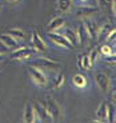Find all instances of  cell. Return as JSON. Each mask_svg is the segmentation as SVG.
<instances>
[{
    "label": "cell",
    "mask_w": 116,
    "mask_h": 123,
    "mask_svg": "<svg viewBox=\"0 0 116 123\" xmlns=\"http://www.w3.org/2000/svg\"><path fill=\"white\" fill-rule=\"evenodd\" d=\"M96 120L98 122H105L107 120V102L105 100L101 102L98 110H96Z\"/></svg>",
    "instance_id": "cell-15"
},
{
    "label": "cell",
    "mask_w": 116,
    "mask_h": 123,
    "mask_svg": "<svg viewBox=\"0 0 116 123\" xmlns=\"http://www.w3.org/2000/svg\"><path fill=\"white\" fill-rule=\"evenodd\" d=\"M8 49H9L8 47H7L6 44L1 42V40H0V54H1V55H4L6 52H8Z\"/></svg>",
    "instance_id": "cell-29"
},
{
    "label": "cell",
    "mask_w": 116,
    "mask_h": 123,
    "mask_svg": "<svg viewBox=\"0 0 116 123\" xmlns=\"http://www.w3.org/2000/svg\"><path fill=\"white\" fill-rule=\"evenodd\" d=\"M64 83H65V75L63 74V72H59V74L56 75V78H55L53 86H55L56 90H59V88H61V86H63Z\"/></svg>",
    "instance_id": "cell-23"
},
{
    "label": "cell",
    "mask_w": 116,
    "mask_h": 123,
    "mask_svg": "<svg viewBox=\"0 0 116 123\" xmlns=\"http://www.w3.org/2000/svg\"><path fill=\"white\" fill-rule=\"evenodd\" d=\"M113 15L116 18V0H115V6H113Z\"/></svg>",
    "instance_id": "cell-32"
},
{
    "label": "cell",
    "mask_w": 116,
    "mask_h": 123,
    "mask_svg": "<svg viewBox=\"0 0 116 123\" xmlns=\"http://www.w3.org/2000/svg\"><path fill=\"white\" fill-rule=\"evenodd\" d=\"M8 3H11V4H16V3H19V1H22V0H7Z\"/></svg>",
    "instance_id": "cell-30"
},
{
    "label": "cell",
    "mask_w": 116,
    "mask_h": 123,
    "mask_svg": "<svg viewBox=\"0 0 116 123\" xmlns=\"http://www.w3.org/2000/svg\"><path fill=\"white\" fill-rule=\"evenodd\" d=\"M105 42H107V43H115L116 42V28H112V31H111L110 35L107 36Z\"/></svg>",
    "instance_id": "cell-27"
},
{
    "label": "cell",
    "mask_w": 116,
    "mask_h": 123,
    "mask_svg": "<svg viewBox=\"0 0 116 123\" xmlns=\"http://www.w3.org/2000/svg\"><path fill=\"white\" fill-rule=\"evenodd\" d=\"M77 67H79L80 70H83V71L91 70L92 64H91V62H89L88 55H86V54L79 55V58H77Z\"/></svg>",
    "instance_id": "cell-16"
},
{
    "label": "cell",
    "mask_w": 116,
    "mask_h": 123,
    "mask_svg": "<svg viewBox=\"0 0 116 123\" xmlns=\"http://www.w3.org/2000/svg\"><path fill=\"white\" fill-rule=\"evenodd\" d=\"M112 99H113V100L116 102V90H115V91L112 92Z\"/></svg>",
    "instance_id": "cell-31"
},
{
    "label": "cell",
    "mask_w": 116,
    "mask_h": 123,
    "mask_svg": "<svg viewBox=\"0 0 116 123\" xmlns=\"http://www.w3.org/2000/svg\"><path fill=\"white\" fill-rule=\"evenodd\" d=\"M36 56V51L34 48H28V47H20L13 49L11 54V59L17 62H24V60H32Z\"/></svg>",
    "instance_id": "cell-1"
},
{
    "label": "cell",
    "mask_w": 116,
    "mask_h": 123,
    "mask_svg": "<svg viewBox=\"0 0 116 123\" xmlns=\"http://www.w3.org/2000/svg\"><path fill=\"white\" fill-rule=\"evenodd\" d=\"M72 84L73 87H76V88L79 90H83V88H86L87 87V78L86 75H83V74H75L72 76Z\"/></svg>",
    "instance_id": "cell-14"
},
{
    "label": "cell",
    "mask_w": 116,
    "mask_h": 123,
    "mask_svg": "<svg viewBox=\"0 0 116 123\" xmlns=\"http://www.w3.org/2000/svg\"><path fill=\"white\" fill-rule=\"evenodd\" d=\"M34 108L37 112V115H39L40 122H43V120L44 122H51L52 120L51 115H49L48 110H47V107H46V103H35Z\"/></svg>",
    "instance_id": "cell-9"
},
{
    "label": "cell",
    "mask_w": 116,
    "mask_h": 123,
    "mask_svg": "<svg viewBox=\"0 0 116 123\" xmlns=\"http://www.w3.org/2000/svg\"><path fill=\"white\" fill-rule=\"evenodd\" d=\"M1 56H3V55H1V54H0V60H1Z\"/></svg>",
    "instance_id": "cell-35"
},
{
    "label": "cell",
    "mask_w": 116,
    "mask_h": 123,
    "mask_svg": "<svg viewBox=\"0 0 116 123\" xmlns=\"http://www.w3.org/2000/svg\"><path fill=\"white\" fill-rule=\"evenodd\" d=\"M99 23H96L95 20H89V19H84V28H86L87 36L89 39H95L98 35V30H99Z\"/></svg>",
    "instance_id": "cell-8"
},
{
    "label": "cell",
    "mask_w": 116,
    "mask_h": 123,
    "mask_svg": "<svg viewBox=\"0 0 116 123\" xmlns=\"http://www.w3.org/2000/svg\"><path fill=\"white\" fill-rule=\"evenodd\" d=\"M0 40H1V42H3V43L8 47V48H12V49L17 48L19 44H20V42H19V40H16L13 36H11V35H8V34L0 35Z\"/></svg>",
    "instance_id": "cell-13"
},
{
    "label": "cell",
    "mask_w": 116,
    "mask_h": 123,
    "mask_svg": "<svg viewBox=\"0 0 116 123\" xmlns=\"http://www.w3.org/2000/svg\"><path fill=\"white\" fill-rule=\"evenodd\" d=\"M46 107L48 110L49 115H51L52 120H59L63 119V112H61V108L59 106V103L56 102V99H53L52 96H47V100H46Z\"/></svg>",
    "instance_id": "cell-3"
},
{
    "label": "cell",
    "mask_w": 116,
    "mask_h": 123,
    "mask_svg": "<svg viewBox=\"0 0 116 123\" xmlns=\"http://www.w3.org/2000/svg\"><path fill=\"white\" fill-rule=\"evenodd\" d=\"M95 82H96L99 90H100L103 94H107V92L110 91V88H111V79H110V76H108L105 72H101V71L96 72V74H95Z\"/></svg>",
    "instance_id": "cell-4"
},
{
    "label": "cell",
    "mask_w": 116,
    "mask_h": 123,
    "mask_svg": "<svg viewBox=\"0 0 116 123\" xmlns=\"http://www.w3.org/2000/svg\"><path fill=\"white\" fill-rule=\"evenodd\" d=\"M63 35H64L65 39H67L68 42L72 44V46L77 43V40H76V32H75L73 30H71V28H65V30H64V34H63Z\"/></svg>",
    "instance_id": "cell-21"
},
{
    "label": "cell",
    "mask_w": 116,
    "mask_h": 123,
    "mask_svg": "<svg viewBox=\"0 0 116 123\" xmlns=\"http://www.w3.org/2000/svg\"><path fill=\"white\" fill-rule=\"evenodd\" d=\"M72 8V1L71 0H58V9L63 13H68Z\"/></svg>",
    "instance_id": "cell-19"
},
{
    "label": "cell",
    "mask_w": 116,
    "mask_h": 123,
    "mask_svg": "<svg viewBox=\"0 0 116 123\" xmlns=\"http://www.w3.org/2000/svg\"><path fill=\"white\" fill-rule=\"evenodd\" d=\"M28 72H29V76L32 79L36 86L39 87H46L47 83H48V79H47V75L41 68L39 67H35V66H29L28 68Z\"/></svg>",
    "instance_id": "cell-2"
},
{
    "label": "cell",
    "mask_w": 116,
    "mask_h": 123,
    "mask_svg": "<svg viewBox=\"0 0 116 123\" xmlns=\"http://www.w3.org/2000/svg\"><path fill=\"white\" fill-rule=\"evenodd\" d=\"M115 110H113V107L110 105V103H107V122H115Z\"/></svg>",
    "instance_id": "cell-25"
},
{
    "label": "cell",
    "mask_w": 116,
    "mask_h": 123,
    "mask_svg": "<svg viewBox=\"0 0 116 123\" xmlns=\"http://www.w3.org/2000/svg\"><path fill=\"white\" fill-rule=\"evenodd\" d=\"M113 25L111 24V23H105V24L100 25L98 30V35H96V39H98V42H105V39H107V36L110 35V32L112 31Z\"/></svg>",
    "instance_id": "cell-12"
},
{
    "label": "cell",
    "mask_w": 116,
    "mask_h": 123,
    "mask_svg": "<svg viewBox=\"0 0 116 123\" xmlns=\"http://www.w3.org/2000/svg\"><path fill=\"white\" fill-rule=\"evenodd\" d=\"M88 58H89V62H91V64L93 66L95 63H96V60L99 59V51H98L96 48H93V49L91 51V52H89Z\"/></svg>",
    "instance_id": "cell-26"
},
{
    "label": "cell",
    "mask_w": 116,
    "mask_h": 123,
    "mask_svg": "<svg viewBox=\"0 0 116 123\" xmlns=\"http://www.w3.org/2000/svg\"><path fill=\"white\" fill-rule=\"evenodd\" d=\"M23 122H25V123L35 122L34 106H31L29 103H27V105H25V107H24V112H23Z\"/></svg>",
    "instance_id": "cell-17"
},
{
    "label": "cell",
    "mask_w": 116,
    "mask_h": 123,
    "mask_svg": "<svg viewBox=\"0 0 116 123\" xmlns=\"http://www.w3.org/2000/svg\"><path fill=\"white\" fill-rule=\"evenodd\" d=\"M98 3L100 4L101 7L107 8L108 11L113 15V6H115V0H98Z\"/></svg>",
    "instance_id": "cell-22"
},
{
    "label": "cell",
    "mask_w": 116,
    "mask_h": 123,
    "mask_svg": "<svg viewBox=\"0 0 116 123\" xmlns=\"http://www.w3.org/2000/svg\"><path fill=\"white\" fill-rule=\"evenodd\" d=\"M80 3H84V1H87V0H79Z\"/></svg>",
    "instance_id": "cell-34"
},
{
    "label": "cell",
    "mask_w": 116,
    "mask_h": 123,
    "mask_svg": "<svg viewBox=\"0 0 116 123\" xmlns=\"http://www.w3.org/2000/svg\"><path fill=\"white\" fill-rule=\"evenodd\" d=\"M87 32H86V28H84V24L79 25V28H77L76 31V40H77V44H80V46H83V44L86 43V39H87Z\"/></svg>",
    "instance_id": "cell-18"
},
{
    "label": "cell",
    "mask_w": 116,
    "mask_h": 123,
    "mask_svg": "<svg viewBox=\"0 0 116 123\" xmlns=\"http://www.w3.org/2000/svg\"><path fill=\"white\" fill-rule=\"evenodd\" d=\"M65 25V19L61 18V16H58V18H53L51 22L47 25V32H58L59 30Z\"/></svg>",
    "instance_id": "cell-10"
},
{
    "label": "cell",
    "mask_w": 116,
    "mask_h": 123,
    "mask_svg": "<svg viewBox=\"0 0 116 123\" xmlns=\"http://www.w3.org/2000/svg\"><path fill=\"white\" fill-rule=\"evenodd\" d=\"M31 44H32V48H34L36 52H47V51H48V47H47L43 36H40V34L37 31H34V32H32Z\"/></svg>",
    "instance_id": "cell-6"
},
{
    "label": "cell",
    "mask_w": 116,
    "mask_h": 123,
    "mask_svg": "<svg viewBox=\"0 0 116 123\" xmlns=\"http://www.w3.org/2000/svg\"><path fill=\"white\" fill-rule=\"evenodd\" d=\"M100 52H101L103 56H110V55L113 54V48L108 43H105V44H103V46L100 47Z\"/></svg>",
    "instance_id": "cell-24"
},
{
    "label": "cell",
    "mask_w": 116,
    "mask_h": 123,
    "mask_svg": "<svg viewBox=\"0 0 116 123\" xmlns=\"http://www.w3.org/2000/svg\"><path fill=\"white\" fill-rule=\"evenodd\" d=\"M32 66L35 67H39V68H46V70H58L60 67L58 62L55 60H51L48 58H39L32 63Z\"/></svg>",
    "instance_id": "cell-7"
},
{
    "label": "cell",
    "mask_w": 116,
    "mask_h": 123,
    "mask_svg": "<svg viewBox=\"0 0 116 123\" xmlns=\"http://www.w3.org/2000/svg\"><path fill=\"white\" fill-rule=\"evenodd\" d=\"M113 51H115V54H116V42H115V48H113Z\"/></svg>",
    "instance_id": "cell-33"
},
{
    "label": "cell",
    "mask_w": 116,
    "mask_h": 123,
    "mask_svg": "<svg viewBox=\"0 0 116 123\" xmlns=\"http://www.w3.org/2000/svg\"><path fill=\"white\" fill-rule=\"evenodd\" d=\"M6 34H8V35H11V36H13L16 40H19V42H23V40H24V36H25L24 31H22L20 28H11V30L7 31Z\"/></svg>",
    "instance_id": "cell-20"
},
{
    "label": "cell",
    "mask_w": 116,
    "mask_h": 123,
    "mask_svg": "<svg viewBox=\"0 0 116 123\" xmlns=\"http://www.w3.org/2000/svg\"><path fill=\"white\" fill-rule=\"evenodd\" d=\"M96 12H98V8H96V7L86 6V7H79V8H76V11H75V15H76V18L87 19V18H89V16L95 15Z\"/></svg>",
    "instance_id": "cell-11"
},
{
    "label": "cell",
    "mask_w": 116,
    "mask_h": 123,
    "mask_svg": "<svg viewBox=\"0 0 116 123\" xmlns=\"http://www.w3.org/2000/svg\"><path fill=\"white\" fill-rule=\"evenodd\" d=\"M47 36H48V39L51 40L55 46L60 47V48H65V49H71V48H72V44L65 39L64 35L58 34V32H47Z\"/></svg>",
    "instance_id": "cell-5"
},
{
    "label": "cell",
    "mask_w": 116,
    "mask_h": 123,
    "mask_svg": "<svg viewBox=\"0 0 116 123\" xmlns=\"http://www.w3.org/2000/svg\"><path fill=\"white\" fill-rule=\"evenodd\" d=\"M104 62L107 64H111V66H116V55H110V56H104Z\"/></svg>",
    "instance_id": "cell-28"
}]
</instances>
